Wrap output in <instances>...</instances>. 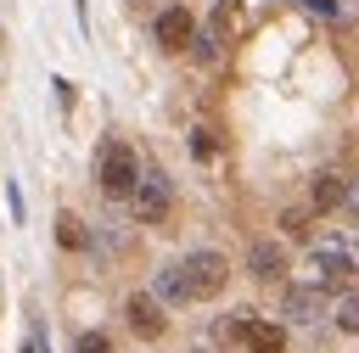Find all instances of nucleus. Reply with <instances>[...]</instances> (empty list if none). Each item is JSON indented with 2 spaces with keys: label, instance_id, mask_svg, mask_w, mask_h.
<instances>
[{
  "label": "nucleus",
  "instance_id": "nucleus-1",
  "mask_svg": "<svg viewBox=\"0 0 359 353\" xmlns=\"http://www.w3.org/2000/svg\"><path fill=\"white\" fill-rule=\"evenodd\" d=\"M95 185H101V196L129 202V196H135V185H140V157H135V146L107 140V146H101V157H95Z\"/></svg>",
  "mask_w": 359,
  "mask_h": 353
},
{
  "label": "nucleus",
  "instance_id": "nucleus-2",
  "mask_svg": "<svg viewBox=\"0 0 359 353\" xmlns=\"http://www.w3.org/2000/svg\"><path fill=\"white\" fill-rule=\"evenodd\" d=\"M185 280H191V297L208 303V297H219V291L230 286V258L213 252V247H196V252L185 258Z\"/></svg>",
  "mask_w": 359,
  "mask_h": 353
},
{
  "label": "nucleus",
  "instance_id": "nucleus-3",
  "mask_svg": "<svg viewBox=\"0 0 359 353\" xmlns=\"http://www.w3.org/2000/svg\"><path fill=\"white\" fill-rule=\"evenodd\" d=\"M309 263H314L320 286H337V280L359 275V252H353L342 235H325V241H314V247H309Z\"/></svg>",
  "mask_w": 359,
  "mask_h": 353
},
{
  "label": "nucleus",
  "instance_id": "nucleus-4",
  "mask_svg": "<svg viewBox=\"0 0 359 353\" xmlns=\"http://www.w3.org/2000/svg\"><path fill=\"white\" fill-rule=\"evenodd\" d=\"M129 202H135L140 224H163L168 207H174V185H168V174H163V168H140V185H135Z\"/></svg>",
  "mask_w": 359,
  "mask_h": 353
},
{
  "label": "nucleus",
  "instance_id": "nucleus-5",
  "mask_svg": "<svg viewBox=\"0 0 359 353\" xmlns=\"http://www.w3.org/2000/svg\"><path fill=\"white\" fill-rule=\"evenodd\" d=\"M280 314H286L292 325H320V319L331 314L325 286H286V291H280Z\"/></svg>",
  "mask_w": 359,
  "mask_h": 353
},
{
  "label": "nucleus",
  "instance_id": "nucleus-6",
  "mask_svg": "<svg viewBox=\"0 0 359 353\" xmlns=\"http://www.w3.org/2000/svg\"><path fill=\"white\" fill-rule=\"evenodd\" d=\"M151 34H157L163 50H191V39H196V17H191L185 6H163L157 22H151Z\"/></svg>",
  "mask_w": 359,
  "mask_h": 353
},
{
  "label": "nucleus",
  "instance_id": "nucleus-7",
  "mask_svg": "<svg viewBox=\"0 0 359 353\" xmlns=\"http://www.w3.org/2000/svg\"><path fill=\"white\" fill-rule=\"evenodd\" d=\"M123 314H129V331H135L140 342H157V336L168 331V314H163V303H157L151 291H135V297L123 303Z\"/></svg>",
  "mask_w": 359,
  "mask_h": 353
},
{
  "label": "nucleus",
  "instance_id": "nucleus-8",
  "mask_svg": "<svg viewBox=\"0 0 359 353\" xmlns=\"http://www.w3.org/2000/svg\"><path fill=\"white\" fill-rule=\"evenodd\" d=\"M247 275L264 280V286H275V280L286 275V247H280L275 235H258V241L247 247Z\"/></svg>",
  "mask_w": 359,
  "mask_h": 353
},
{
  "label": "nucleus",
  "instance_id": "nucleus-9",
  "mask_svg": "<svg viewBox=\"0 0 359 353\" xmlns=\"http://www.w3.org/2000/svg\"><path fill=\"white\" fill-rule=\"evenodd\" d=\"M151 297H157L163 308H185V303H196V297H191V280H185V263H163V269L151 275Z\"/></svg>",
  "mask_w": 359,
  "mask_h": 353
},
{
  "label": "nucleus",
  "instance_id": "nucleus-10",
  "mask_svg": "<svg viewBox=\"0 0 359 353\" xmlns=\"http://www.w3.org/2000/svg\"><path fill=\"white\" fill-rule=\"evenodd\" d=\"M241 347L247 353H286V331L275 325V319H241Z\"/></svg>",
  "mask_w": 359,
  "mask_h": 353
},
{
  "label": "nucleus",
  "instance_id": "nucleus-11",
  "mask_svg": "<svg viewBox=\"0 0 359 353\" xmlns=\"http://www.w3.org/2000/svg\"><path fill=\"white\" fill-rule=\"evenodd\" d=\"M309 202H314L320 213L342 207V202H348V179H342V174H331V168H325V174H314V185H309Z\"/></svg>",
  "mask_w": 359,
  "mask_h": 353
},
{
  "label": "nucleus",
  "instance_id": "nucleus-12",
  "mask_svg": "<svg viewBox=\"0 0 359 353\" xmlns=\"http://www.w3.org/2000/svg\"><path fill=\"white\" fill-rule=\"evenodd\" d=\"M241 17H247V11H241V0H213L208 39H219V45H224V39H236V34H241Z\"/></svg>",
  "mask_w": 359,
  "mask_h": 353
},
{
  "label": "nucleus",
  "instance_id": "nucleus-13",
  "mask_svg": "<svg viewBox=\"0 0 359 353\" xmlns=\"http://www.w3.org/2000/svg\"><path fill=\"white\" fill-rule=\"evenodd\" d=\"M56 241H62L67 252H84V247H90V230H84V219H79V213H56Z\"/></svg>",
  "mask_w": 359,
  "mask_h": 353
},
{
  "label": "nucleus",
  "instance_id": "nucleus-14",
  "mask_svg": "<svg viewBox=\"0 0 359 353\" xmlns=\"http://www.w3.org/2000/svg\"><path fill=\"white\" fill-rule=\"evenodd\" d=\"M331 319H337V331L359 336V291H342V297L331 303Z\"/></svg>",
  "mask_w": 359,
  "mask_h": 353
},
{
  "label": "nucleus",
  "instance_id": "nucleus-15",
  "mask_svg": "<svg viewBox=\"0 0 359 353\" xmlns=\"http://www.w3.org/2000/svg\"><path fill=\"white\" fill-rule=\"evenodd\" d=\"M280 230L297 235V241H309V213H303V207H286V213H280Z\"/></svg>",
  "mask_w": 359,
  "mask_h": 353
},
{
  "label": "nucleus",
  "instance_id": "nucleus-16",
  "mask_svg": "<svg viewBox=\"0 0 359 353\" xmlns=\"http://www.w3.org/2000/svg\"><path fill=\"white\" fill-rule=\"evenodd\" d=\"M73 353H112V342H107L101 331H84V336L73 342Z\"/></svg>",
  "mask_w": 359,
  "mask_h": 353
},
{
  "label": "nucleus",
  "instance_id": "nucleus-17",
  "mask_svg": "<svg viewBox=\"0 0 359 353\" xmlns=\"http://www.w3.org/2000/svg\"><path fill=\"white\" fill-rule=\"evenodd\" d=\"M191 151H196V157H213V151H219L213 129H191Z\"/></svg>",
  "mask_w": 359,
  "mask_h": 353
},
{
  "label": "nucleus",
  "instance_id": "nucleus-18",
  "mask_svg": "<svg viewBox=\"0 0 359 353\" xmlns=\"http://www.w3.org/2000/svg\"><path fill=\"white\" fill-rule=\"evenodd\" d=\"M303 6H309V11H314V17H337V11H342V6H337V0H303Z\"/></svg>",
  "mask_w": 359,
  "mask_h": 353
},
{
  "label": "nucleus",
  "instance_id": "nucleus-19",
  "mask_svg": "<svg viewBox=\"0 0 359 353\" xmlns=\"http://www.w3.org/2000/svg\"><path fill=\"white\" fill-rule=\"evenodd\" d=\"M342 207H353V213H359V179L348 185V202H342Z\"/></svg>",
  "mask_w": 359,
  "mask_h": 353
},
{
  "label": "nucleus",
  "instance_id": "nucleus-20",
  "mask_svg": "<svg viewBox=\"0 0 359 353\" xmlns=\"http://www.w3.org/2000/svg\"><path fill=\"white\" fill-rule=\"evenodd\" d=\"M129 6H135V11H151V6H157V11H163V0H129Z\"/></svg>",
  "mask_w": 359,
  "mask_h": 353
}]
</instances>
